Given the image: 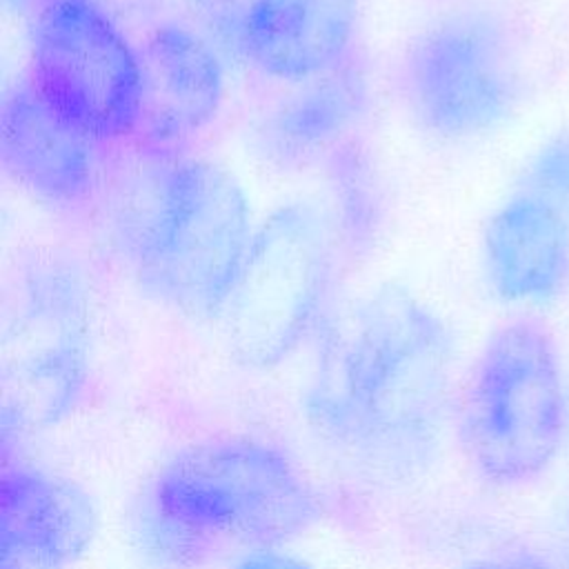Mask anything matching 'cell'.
<instances>
[{
    "label": "cell",
    "instance_id": "cell-1",
    "mask_svg": "<svg viewBox=\"0 0 569 569\" xmlns=\"http://www.w3.org/2000/svg\"><path fill=\"white\" fill-rule=\"evenodd\" d=\"M453 345L442 320L398 287L347 305L327 327L307 387L311 429L378 480H407L436 453Z\"/></svg>",
    "mask_w": 569,
    "mask_h": 569
},
{
    "label": "cell",
    "instance_id": "cell-2",
    "mask_svg": "<svg viewBox=\"0 0 569 569\" xmlns=\"http://www.w3.org/2000/svg\"><path fill=\"white\" fill-rule=\"evenodd\" d=\"M309 480L280 449L251 438H213L178 451L147 489L144 525L176 562L276 549L320 520Z\"/></svg>",
    "mask_w": 569,
    "mask_h": 569
},
{
    "label": "cell",
    "instance_id": "cell-3",
    "mask_svg": "<svg viewBox=\"0 0 569 569\" xmlns=\"http://www.w3.org/2000/svg\"><path fill=\"white\" fill-rule=\"evenodd\" d=\"M567 405L556 340L538 318H516L485 342L465 385L458 431L473 469L518 487L556 460Z\"/></svg>",
    "mask_w": 569,
    "mask_h": 569
},
{
    "label": "cell",
    "instance_id": "cell-4",
    "mask_svg": "<svg viewBox=\"0 0 569 569\" xmlns=\"http://www.w3.org/2000/svg\"><path fill=\"white\" fill-rule=\"evenodd\" d=\"M516 24L496 7L467 4L433 20L409 47L402 91L418 122L471 138L507 120L525 93Z\"/></svg>",
    "mask_w": 569,
    "mask_h": 569
},
{
    "label": "cell",
    "instance_id": "cell-5",
    "mask_svg": "<svg viewBox=\"0 0 569 569\" xmlns=\"http://www.w3.org/2000/svg\"><path fill=\"white\" fill-rule=\"evenodd\" d=\"M329 218L293 202L273 211L251 238L218 311L229 351L244 365H273L309 331L333 264Z\"/></svg>",
    "mask_w": 569,
    "mask_h": 569
},
{
    "label": "cell",
    "instance_id": "cell-6",
    "mask_svg": "<svg viewBox=\"0 0 569 569\" xmlns=\"http://www.w3.org/2000/svg\"><path fill=\"white\" fill-rule=\"evenodd\" d=\"M249 242V204L233 176L202 158H176L160 220L136 267L173 309L218 313Z\"/></svg>",
    "mask_w": 569,
    "mask_h": 569
},
{
    "label": "cell",
    "instance_id": "cell-7",
    "mask_svg": "<svg viewBox=\"0 0 569 569\" xmlns=\"http://www.w3.org/2000/svg\"><path fill=\"white\" fill-rule=\"evenodd\" d=\"M87 380V305L76 273L53 260L27 267L7 300L4 418L40 429L67 416Z\"/></svg>",
    "mask_w": 569,
    "mask_h": 569
},
{
    "label": "cell",
    "instance_id": "cell-8",
    "mask_svg": "<svg viewBox=\"0 0 569 569\" xmlns=\"http://www.w3.org/2000/svg\"><path fill=\"white\" fill-rule=\"evenodd\" d=\"M31 82L91 140L138 131V51L93 0H49L40 9Z\"/></svg>",
    "mask_w": 569,
    "mask_h": 569
},
{
    "label": "cell",
    "instance_id": "cell-9",
    "mask_svg": "<svg viewBox=\"0 0 569 569\" xmlns=\"http://www.w3.org/2000/svg\"><path fill=\"white\" fill-rule=\"evenodd\" d=\"M96 533L89 496L31 465L0 476V569H69Z\"/></svg>",
    "mask_w": 569,
    "mask_h": 569
},
{
    "label": "cell",
    "instance_id": "cell-10",
    "mask_svg": "<svg viewBox=\"0 0 569 569\" xmlns=\"http://www.w3.org/2000/svg\"><path fill=\"white\" fill-rule=\"evenodd\" d=\"M482 258L498 298L547 302L569 282V216L518 187L489 218Z\"/></svg>",
    "mask_w": 569,
    "mask_h": 569
},
{
    "label": "cell",
    "instance_id": "cell-11",
    "mask_svg": "<svg viewBox=\"0 0 569 569\" xmlns=\"http://www.w3.org/2000/svg\"><path fill=\"white\" fill-rule=\"evenodd\" d=\"M138 129L153 142H167L202 129L224 93L222 67L211 44L176 24L156 27L138 51Z\"/></svg>",
    "mask_w": 569,
    "mask_h": 569
},
{
    "label": "cell",
    "instance_id": "cell-12",
    "mask_svg": "<svg viewBox=\"0 0 569 569\" xmlns=\"http://www.w3.org/2000/svg\"><path fill=\"white\" fill-rule=\"evenodd\" d=\"M356 31L353 0H249L238 38L267 76L307 82L347 60Z\"/></svg>",
    "mask_w": 569,
    "mask_h": 569
},
{
    "label": "cell",
    "instance_id": "cell-13",
    "mask_svg": "<svg viewBox=\"0 0 569 569\" xmlns=\"http://www.w3.org/2000/svg\"><path fill=\"white\" fill-rule=\"evenodd\" d=\"M91 138L64 120L31 80L13 87L0 111L7 173L49 202H78L93 182Z\"/></svg>",
    "mask_w": 569,
    "mask_h": 569
},
{
    "label": "cell",
    "instance_id": "cell-14",
    "mask_svg": "<svg viewBox=\"0 0 569 569\" xmlns=\"http://www.w3.org/2000/svg\"><path fill=\"white\" fill-rule=\"evenodd\" d=\"M367 104V80L358 64L340 67L302 82L282 100L260 129L262 149L282 164H305L336 153Z\"/></svg>",
    "mask_w": 569,
    "mask_h": 569
},
{
    "label": "cell",
    "instance_id": "cell-15",
    "mask_svg": "<svg viewBox=\"0 0 569 569\" xmlns=\"http://www.w3.org/2000/svg\"><path fill=\"white\" fill-rule=\"evenodd\" d=\"M331 167L342 233L353 244H362L371 240L380 218V200L369 173V164L362 153L347 142L331 156Z\"/></svg>",
    "mask_w": 569,
    "mask_h": 569
},
{
    "label": "cell",
    "instance_id": "cell-16",
    "mask_svg": "<svg viewBox=\"0 0 569 569\" xmlns=\"http://www.w3.org/2000/svg\"><path fill=\"white\" fill-rule=\"evenodd\" d=\"M520 187L569 216V131L556 133L542 142Z\"/></svg>",
    "mask_w": 569,
    "mask_h": 569
},
{
    "label": "cell",
    "instance_id": "cell-17",
    "mask_svg": "<svg viewBox=\"0 0 569 569\" xmlns=\"http://www.w3.org/2000/svg\"><path fill=\"white\" fill-rule=\"evenodd\" d=\"M233 569H311V565L278 549H260L244 553Z\"/></svg>",
    "mask_w": 569,
    "mask_h": 569
},
{
    "label": "cell",
    "instance_id": "cell-18",
    "mask_svg": "<svg viewBox=\"0 0 569 569\" xmlns=\"http://www.w3.org/2000/svg\"><path fill=\"white\" fill-rule=\"evenodd\" d=\"M462 569H540V567L525 562V560H485V562H476V565H469Z\"/></svg>",
    "mask_w": 569,
    "mask_h": 569
},
{
    "label": "cell",
    "instance_id": "cell-19",
    "mask_svg": "<svg viewBox=\"0 0 569 569\" xmlns=\"http://www.w3.org/2000/svg\"><path fill=\"white\" fill-rule=\"evenodd\" d=\"M211 2H229V0H211Z\"/></svg>",
    "mask_w": 569,
    "mask_h": 569
}]
</instances>
